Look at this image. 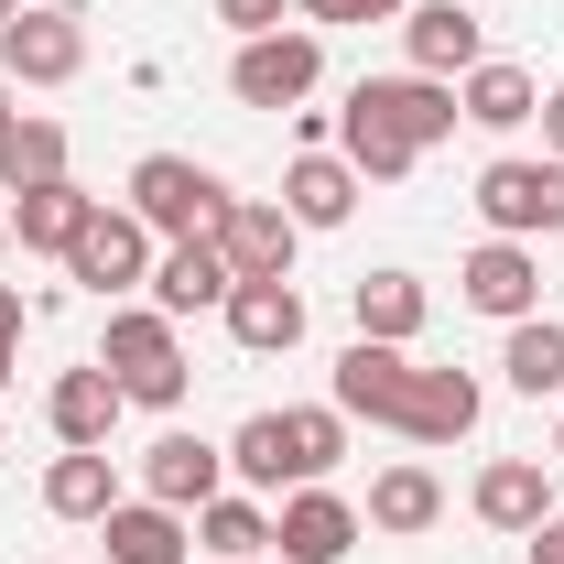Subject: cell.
I'll list each match as a JSON object with an SVG mask.
<instances>
[{
    "mask_svg": "<svg viewBox=\"0 0 564 564\" xmlns=\"http://www.w3.org/2000/svg\"><path fill=\"white\" fill-rule=\"evenodd\" d=\"M293 217H282V196H228V217H217V250H228V272L239 282H293Z\"/></svg>",
    "mask_w": 564,
    "mask_h": 564,
    "instance_id": "9",
    "label": "cell"
},
{
    "mask_svg": "<svg viewBox=\"0 0 564 564\" xmlns=\"http://www.w3.org/2000/svg\"><path fill=\"white\" fill-rule=\"evenodd\" d=\"M478 217H489V239H564V163H521V152H499L489 174H478Z\"/></svg>",
    "mask_w": 564,
    "mask_h": 564,
    "instance_id": "4",
    "label": "cell"
},
{
    "mask_svg": "<svg viewBox=\"0 0 564 564\" xmlns=\"http://www.w3.org/2000/svg\"><path fill=\"white\" fill-rule=\"evenodd\" d=\"M467 510H478L489 532H543V521H554V467H543V456H489L478 489H467Z\"/></svg>",
    "mask_w": 564,
    "mask_h": 564,
    "instance_id": "14",
    "label": "cell"
},
{
    "mask_svg": "<svg viewBox=\"0 0 564 564\" xmlns=\"http://www.w3.org/2000/svg\"><path fill=\"white\" fill-rule=\"evenodd\" d=\"M337 456H348V413H337V402H304V413H282V489H315Z\"/></svg>",
    "mask_w": 564,
    "mask_h": 564,
    "instance_id": "26",
    "label": "cell"
},
{
    "mask_svg": "<svg viewBox=\"0 0 564 564\" xmlns=\"http://www.w3.org/2000/svg\"><path fill=\"white\" fill-rule=\"evenodd\" d=\"M315 76H326L315 22H282V33H250V44H239L228 98H239V109H293V98H315Z\"/></svg>",
    "mask_w": 564,
    "mask_h": 564,
    "instance_id": "3",
    "label": "cell"
},
{
    "mask_svg": "<svg viewBox=\"0 0 564 564\" xmlns=\"http://www.w3.org/2000/svg\"><path fill=\"white\" fill-rule=\"evenodd\" d=\"M532 120H543V152L564 163V87H543V109H532Z\"/></svg>",
    "mask_w": 564,
    "mask_h": 564,
    "instance_id": "33",
    "label": "cell"
},
{
    "mask_svg": "<svg viewBox=\"0 0 564 564\" xmlns=\"http://www.w3.org/2000/svg\"><path fill=\"white\" fill-rule=\"evenodd\" d=\"M228 250L217 239H174V250H152V304L163 315H207V304H228Z\"/></svg>",
    "mask_w": 564,
    "mask_h": 564,
    "instance_id": "17",
    "label": "cell"
},
{
    "mask_svg": "<svg viewBox=\"0 0 564 564\" xmlns=\"http://www.w3.org/2000/svg\"><path fill=\"white\" fill-rule=\"evenodd\" d=\"M196 554H217V564H261V554H272V510L217 489L207 510H196Z\"/></svg>",
    "mask_w": 564,
    "mask_h": 564,
    "instance_id": "27",
    "label": "cell"
},
{
    "mask_svg": "<svg viewBox=\"0 0 564 564\" xmlns=\"http://www.w3.org/2000/svg\"><path fill=\"white\" fill-rule=\"evenodd\" d=\"M402 55H413V76H445V87H456V76L489 55V33H478L467 0H413V11H402Z\"/></svg>",
    "mask_w": 564,
    "mask_h": 564,
    "instance_id": "12",
    "label": "cell"
},
{
    "mask_svg": "<svg viewBox=\"0 0 564 564\" xmlns=\"http://www.w3.org/2000/svg\"><path fill=\"white\" fill-rule=\"evenodd\" d=\"M348 315H358V337H380V348H413L423 315H434V293H423L413 272H358V282H348Z\"/></svg>",
    "mask_w": 564,
    "mask_h": 564,
    "instance_id": "19",
    "label": "cell"
},
{
    "mask_svg": "<svg viewBox=\"0 0 564 564\" xmlns=\"http://www.w3.org/2000/svg\"><path fill=\"white\" fill-rule=\"evenodd\" d=\"M228 467L250 478V489H282V413H250L228 434Z\"/></svg>",
    "mask_w": 564,
    "mask_h": 564,
    "instance_id": "30",
    "label": "cell"
},
{
    "mask_svg": "<svg viewBox=\"0 0 564 564\" xmlns=\"http://www.w3.org/2000/svg\"><path fill=\"white\" fill-rule=\"evenodd\" d=\"M44 510H55V521H109V510H120V467H109V445H66V456L44 467Z\"/></svg>",
    "mask_w": 564,
    "mask_h": 564,
    "instance_id": "23",
    "label": "cell"
},
{
    "mask_svg": "<svg viewBox=\"0 0 564 564\" xmlns=\"http://www.w3.org/2000/svg\"><path fill=\"white\" fill-rule=\"evenodd\" d=\"M456 304H478L499 326H521V315H543V261L521 250V239H478L467 261H456Z\"/></svg>",
    "mask_w": 564,
    "mask_h": 564,
    "instance_id": "7",
    "label": "cell"
},
{
    "mask_svg": "<svg viewBox=\"0 0 564 564\" xmlns=\"http://www.w3.org/2000/svg\"><path fill=\"white\" fill-rule=\"evenodd\" d=\"M261 564H282V554H261Z\"/></svg>",
    "mask_w": 564,
    "mask_h": 564,
    "instance_id": "41",
    "label": "cell"
},
{
    "mask_svg": "<svg viewBox=\"0 0 564 564\" xmlns=\"http://www.w3.org/2000/svg\"><path fill=\"white\" fill-rule=\"evenodd\" d=\"M131 217L152 228V239H217L228 185H217L196 152H141L131 163Z\"/></svg>",
    "mask_w": 564,
    "mask_h": 564,
    "instance_id": "2",
    "label": "cell"
},
{
    "mask_svg": "<svg viewBox=\"0 0 564 564\" xmlns=\"http://www.w3.org/2000/svg\"><path fill=\"white\" fill-rule=\"evenodd\" d=\"M282 11H293V0H217V22H228L239 44H250V33H282Z\"/></svg>",
    "mask_w": 564,
    "mask_h": 564,
    "instance_id": "32",
    "label": "cell"
},
{
    "mask_svg": "<svg viewBox=\"0 0 564 564\" xmlns=\"http://www.w3.org/2000/svg\"><path fill=\"white\" fill-rule=\"evenodd\" d=\"M98 532H109V564H185L196 554V521L163 510V499H120Z\"/></svg>",
    "mask_w": 564,
    "mask_h": 564,
    "instance_id": "18",
    "label": "cell"
},
{
    "mask_svg": "<svg viewBox=\"0 0 564 564\" xmlns=\"http://www.w3.org/2000/svg\"><path fill=\"white\" fill-rule=\"evenodd\" d=\"M434 521H445V478H434V467L402 456V467H380V478H369V532L413 543V532H434Z\"/></svg>",
    "mask_w": 564,
    "mask_h": 564,
    "instance_id": "22",
    "label": "cell"
},
{
    "mask_svg": "<svg viewBox=\"0 0 564 564\" xmlns=\"http://www.w3.org/2000/svg\"><path fill=\"white\" fill-rule=\"evenodd\" d=\"M120 413H131V402H120V380H109L98 358H87V369H66V380L44 391V423H55V445H109V423H120Z\"/></svg>",
    "mask_w": 564,
    "mask_h": 564,
    "instance_id": "20",
    "label": "cell"
},
{
    "mask_svg": "<svg viewBox=\"0 0 564 564\" xmlns=\"http://www.w3.org/2000/svg\"><path fill=\"white\" fill-rule=\"evenodd\" d=\"M0 185H11V196L66 185V131H55V120H11V131H0Z\"/></svg>",
    "mask_w": 564,
    "mask_h": 564,
    "instance_id": "28",
    "label": "cell"
},
{
    "mask_svg": "<svg viewBox=\"0 0 564 564\" xmlns=\"http://www.w3.org/2000/svg\"><path fill=\"white\" fill-rule=\"evenodd\" d=\"M348 109H369V120H380V131L391 141H413V152H434V141L456 131V120H467V109H456V87H445V76H358L348 87Z\"/></svg>",
    "mask_w": 564,
    "mask_h": 564,
    "instance_id": "5",
    "label": "cell"
},
{
    "mask_svg": "<svg viewBox=\"0 0 564 564\" xmlns=\"http://www.w3.org/2000/svg\"><path fill=\"white\" fill-rule=\"evenodd\" d=\"M76 66H87V11H66V0H44V11H22L0 33V76L11 87H66Z\"/></svg>",
    "mask_w": 564,
    "mask_h": 564,
    "instance_id": "6",
    "label": "cell"
},
{
    "mask_svg": "<svg viewBox=\"0 0 564 564\" xmlns=\"http://www.w3.org/2000/svg\"><path fill=\"white\" fill-rule=\"evenodd\" d=\"M11 22H22V0H0V33H11Z\"/></svg>",
    "mask_w": 564,
    "mask_h": 564,
    "instance_id": "38",
    "label": "cell"
},
{
    "mask_svg": "<svg viewBox=\"0 0 564 564\" xmlns=\"http://www.w3.org/2000/svg\"><path fill=\"white\" fill-rule=\"evenodd\" d=\"M304 22H402L413 0H293Z\"/></svg>",
    "mask_w": 564,
    "mask_h": 564,
    "instance_id": "31",
    "label": "cell"
},
{
    "mask_svg": "<svg viewBox=\"0 0 564 564\" xmlns=\"http://www.w3.org/2000/svg\"><path fill=\"white\" fill-rule=\"evenodd\" d=\"M66 272L87 282V293H131V282H152V228H141L131 207H98L87 228H76V250H66Z\"/></svg>",
    "mask_w": 564,
    "mask_h": 564,
    "instance_id": "8",
    "label": "cell"
},
{
    "mask_svg": "<svg viewBox=\"0 0 564 564\" xmlns=\"http://www.w3.org/2000/svg\"><path fill=\"white\" fill-rule=\"evenodd\" d=\"M456 109H467L478 131H521V120L543 109V87H532L521 66H499V55H478V66L456 76Z\"/></svg>",
    "mask_w": 564,
    "mask_h": 564,
    "instance_id": "25",
    "label": "cell"
},
{
    "mask_svg": "<svg viewBox=\"0 0 564 564\" xmlns=\"http://www.w3.org/2000/svg\"><path fill=\"white\" fill-rule=\"evenodd\" d=\"M0 337L22 348V293H11V282H0Z\"/></svg>",
    "mask_w": 564,
    "mask_h": 564,
    "instance_id": "35",
    "label": "cell"
},
{
    "mask_svg": "<svg viewBox=\"0 0 564 564\" xmlns=\"http://www.w3.org/2000/svg\"><path fill=\"white\" fill-rule=\"evenodd\" d=\"M282 217L293 228H348L358 217V163L348 152H293L282 163Z\"/></svg>",
    "mask_w": 564,
    "mask_h": 564,
    "instance_id": "16",
    "label": "cell"
},
{
    "mask_svg": "<svg viewBox=\"0 0 564 564\" xmlns=\"http://www.w3.org/2000/svg\"><path fill=\"white\" fill-rule=\"evenodd\" d=\"M11 120H22V109H11V76H0V131H11Z\"/></svg>",
    "mask_w": 564,
    "mask_h": 564,
    "instance_id": "36",
    "label": "cell"
},
{
    "mask_svg": "<svg viewBox=\"0 0 564 564\" xmlns=\"http://www.w3.org/2000/svg\"><path fill=\"white\" fill-rule=\"evenodd\" d=\"M521 543H532V564H564V510L543 521V532H521Z\"/></svg>",
    "mask_w": 564,
    "mask_h": 564,
    "instance_id": "34",
    "label": "cell"
},
{
    "mask_svg": "<svg viewBox=\"0 0 564 564\" xmlns=\"http://www.w3.org/2000/svg\"><path fill=\"white\" fill-rule=\"evenodd\" d=\"M272 554H282V564H337V554H358V510L326 489V478H315V489H293V499L272 510Z\"/></svg>",
    "mask_w": 564,
    "mask_h": 564,
    "instance_id": "11",
    "label": "cell"
},
{
    "mask_svg": "<svg viewBox=\"0 0 564 564\" xmlns=\"http://www.w3.org/2000/svg\"><path fill=\"white\" fill-rule=\"evenodd\" d=\"M0 402H11V337H0Z\"/></svg>",
    "mask_w": 564,
    "mask_h": 564,
    "instance_id": "37",
    "label": "cell"
},
{
    "mask_svg": "<svg viewBox=\"0 0 564 564\" xmlns=\"http://www.w3.org/2000/svg\"><path fill=\"white\" fill-rule=\"evenodd\" d=\"M87 217H98V196H87L76 174L66 185H33V196H11V250H55V261H66Z\"/></svg>",
    "mask_w": 564,
    "mask_h": 564,
    "instance_id": "24",
    "label": "cell"
},
{
    "mask_svg": "<svg viewBox=\"0 0 564 564\" xmlns=\"http://www.w3.org/2000/svg\"><path fill=\"white\" fill-rule=\"evenodd\" d=\"M554 456H564V423H554Z\"/></svg>",
    "mask_w": 564,
    "mask_h": 564,
    "instance_id": "40",
    "label": "cell"
},
{
    "mask_svg": "<svg viewBox=\"0 0 564 564\" xmlns=\"http://www.w3.org/2000/svg\"><path fill=\"white\" fill-rule=\"evenodd\" d=\"M402 391H413V358H402V348L358 337V348L337 358V413H369V423H391V413H402Z\"/></svg>",
    "mask_w": 564,
    "mask_h": 564,
    "instance_id": "21",
    "label": "cell"
},
{
    "mask_svg": "<svg viewBox=\"0 0 564 564\" xmlns=\"http://www.w3.org/2000/svg\"><path fill=\"white\" fill-rule=\"evenodd\" d=\"M217 315H228V337L250 358H293L304 348V293H293V282H228Z\"/></svg>",
    "mask_w": 564,
    "mask_h": 564,
    "instance_id": "15",
    "label": "cell"
},
{
    "mask_svg": "<svg viewBox=\"0 0 564 564\" xmlns=\"http://www.w3.org/2000/svg\"><path fill=\"white\" fill-rule=\"evenodd\" d=\"M0 250H11V217H0Z\"/></svg>",
    "mask_w": 564,
    "mask_h": 564,
    "instance_id": "39",
    "label": "cell"
},
{
    "mask_svg": "<svg viewBox=\"0 0 564 564\" xmlns=\"http://www.w3.org/2000/svg\"><path fill=\"white\" fill-rule=\"evenodd\" d=\"M499 369H510V391H532V402L564 391V326H554V315H521L510 348H499Z\"/></svg>",
    "mask_w": 564,
    "mask_h": 564,
    "instance_id": "29",
    "label": "cell"
},
{
    "mask_svg": "<svg viewBox=\"0 0 564 564\" xmlns=\"http://www.w3.org/2000/svg\"><path fill=\"white\" fill-rule=\"evenodd\" d=\"M98 369L120 380V402H141V413H174L185 402V348H174V315L163 304H109V348H98Z\"/></svg>",
    "mask_w": 564,
    "mask_h": 564,
    "instance_id": "1",
    "label": "cell"
},
{
    "mask_svg": "<svg viewBox=\"0 0 564 564\" xmlns=\"http://www.w3.org/2000/svg\"><path fill=\"white\" fill-rule=\"evenodd\" d=\"M391 434H402V445H467V434H478V380H467V369H413Z\"/></svg>",
    "mask_w": 564,
    "mask_h": 564,
    "instance_id": "13",
    "label": "cell"
},
{
    "mask_svg": "<svg viewBox=\"0 0 564 564\" xmlns=\"http://www.w3.org/2000/svg\"><path fill=\"white\" fill-rule=\"evenodd\" d=\"M217 478H228V445H207V434H152L141 445V499H163V510H207Z\"/></svg>",
    "mask_w": 564,
    "mask_h": 564,
    "instance_id": "10",
    "label": "cell"
}]
</instances>
